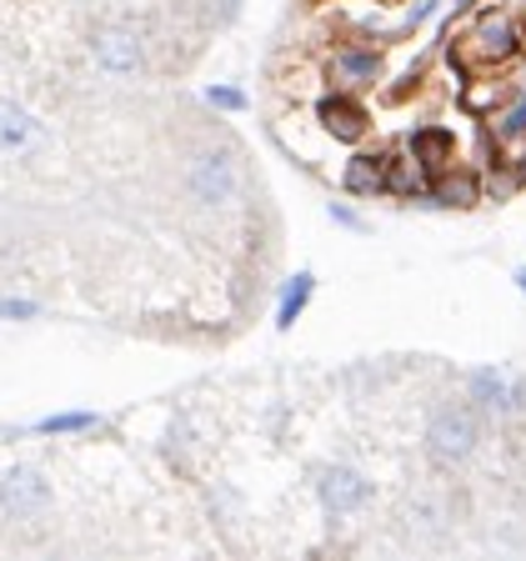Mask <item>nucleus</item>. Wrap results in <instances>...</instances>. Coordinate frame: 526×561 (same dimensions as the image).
Here are the masks:
<instances>
[{
  "label": "nucleus",
  "mask_w": 526,
  "mask_h": 561,
  "mask_svg": "<svg viewBox=\"0 0 526 561\" xmlns=\"http://www.w3.org/2000/svg\"><path fill=\"white\" fill-rule=\"evenodd\" d=\"M0 512L11 522H41L50 512V481L35 467H15L0 477Z\"/></svg>",
  "instance_id": "4"
},
{
  "label": "nucleus",
  "mask_w": 526,
  "mask_h": 561,
  "mask_svg": "<svg viewBox=\"0 0 526 561\" xmlns=\"http://www.w3.org/2000/svg\"><path fill=\"white\" fill-rule=\"evenodd\" d=\"M206 105H216V111H226V116H241V111H245V105H251V101H245V91H241V85H221V81H216V85H206Z\"/></svg>",
  "instance_id": "17"
},
{
  "label": "nucleus",
  "mask_w": 526,
  "mask_h": 561,
  "mask_svg": "<svg viewBox=\"0 0 526 561\" xmlns=\"http://www.w3.org/2000/svg\"><path fill=\"white\" fill-rule=\"evenodd\" d=\"M407 526L411 531H416V526L421 531H436V526H442V506H436L432 496H416V502L407 506Z\"/></svg>",
  "instance_id": "18"
},
{
  "label": "nucleus",
  "mask_w": 526,
  "mask_h": 561,
  "mask_svg": "<svg viewBox=\"0 0 526 561\" xmlns=\"http://www.w3.org/2000/svg\"><path fill=\"white\" fill-rule=\"evenodd\" d=\"M331 81H336L341 91H371V85H381L386 81L381 50H371V46H341L336 56H331Z\"/></svg>",
  "instance_id": "8"
},
{
  "label": "nucleus",
  "mask_w": 526,
  "mask_h": 561,
  "mask_svg": "<svg viewBox=\"0 0 526 561\" xmlns=\"http://www.w3.org/2000/svg\"><path fill=\"white\" fill-rule=\"evenodd\" d=\"M35 136H41V126H35L31 111H25V105H15V101H0V156L31 151Z\"/></svg>",
  "instance_id": "13"
},
{
  "label": "nucleus",
  "mask_w": 526,
  "mask_h": 561,
  "mask_svg": "<svg viewBox=\"0 0 526 561\" xmlns=\"http://www.w3.org/2000/svg\"><path fill=\"white\" fill-rule=\"evenodd\" d=\"M477 442H481V426H477V411L471 407L446 401V407H436L432 416H426V456H432L436 467L456 471L461 461H471Z\"/></svg>",
  "instance_id": "2"
},
{
  "label": "nucleus",
  "mask_w": 526,
  "mask_h": 561,
  "mask_svg": "<svg viewBox=\"0 0 526 561\" xmlns=\"http://www.w3.org/2000/svg\"><path fill=\"white\" fill-rule=\"evenodd\" d=\"M522 46H526V35H522V25H516L506 11L477 15V21H471V31H467V41H461L467 60H471V66H481V70L512 66V60L522 56Z\"/></svg>",
  "instance_id": "3"
},
{
  "label": "nucleus",
  "mask_w": 526,
  "mask_h": 561,
  "mask_svg": "<svg viewBox=\"0 0 526 561\" xmlns=\"http://www.w3.org/2000/svg\"><path fill=\"white\" fill-rule=\"evenodd\" d=\"M316 121H321V130L336 140H362L366 130H371V111H366V101L356 91H331L316 101Z\"/></svg>",
  "instance_id": "7"
},
{
  "label": "nucleus",
  "mask_w": 526,
  "mask_h": 561,
  "mask_svg": "<svg viewBox=\"0 0 526 561\" xmlns=\"http://www.w3.org/2000/svg\"><path fill=\"white\" fill-rule=\"evenodd\" d=\"M311 296H316V271H296V276L286 280V291H281V301H276V331H291L296 321L306 316Z\"/></svg>",
  "instance_id": "14"
},
{
  "label": "nucleus",
  "mask_w": 526,
  "mask_h": 561,
  "mask_svg": "<svg viewBox=\"0 0 526 561\" xmlns=\"http://www.w3.org/2000/svg\"><path fill=\"white\" fill-rule=\"evenodd\" d=\"M512 171H516V181H522V186H526V146H522V151H516V161H512Z\"/></svg>",
  "instance_id": "21"
},
{
  "label": "nucleus",
  "mask_w": 526,
  "mask_h": 561,
  "mask_svg": "<svg viewBox=\"0 0 526 561\" xmlns=\"http://www.w3.org/2000/svg\"><path fill=\"white\" fill-rule=\"evenodd\" d=\"M327 216H331V221H336V226H346V231H366V221H362V216H356V210L346 206V201H331V206H327Z\"/></svg>",
  "instance_id": "19"
},
{
  "label": "nucleus",
  "mask_w": 526,
  "mask_h": 561,
  "mask_svg": "<svg viewBox=\"0 0 526 561\" xmlns=\"http://www.w3.org/2000/svg\"><path fill=\"white\" fill-rule=\"evenodd\" d=\"M386 171H391V156L356 151L341 165V191L346 196H386Z\"/></svg>",
  "instance_id": "11"
},
{
  "label": "nucleus",
  "mask_w": 526,
  "mask_h": 561,
  "mask_svg": "<svg viewBox=\"0 0 526 561\" xmlns=\"http://www.w3.org/2000/svg\"><path fill=\"white\" fill-rule=\"evenodd\" d=\"M35 311H41L35 301H15V296L11 301H0V316H11V321H25V316H35Z\"/></svg>",
  "instance_id": "20"
},
{
  "label": "nucleus",
  "mask_w": 526,
  "mask_h": 561,
  "mask_svg": "<svg viewBox=\"0 0 526 561\" xmlns=\"http://www.w3.org/2000/svg\"><path fill=\"white\" fill-rule=\"evenodd\" d=\"M467 401H471L477 411L506 416V411L516 407V386L506 381L496 366H477V371H467Z\"/></svg>",
  "instance_id": "9"
},
{
  "label": "nucleus",
  "mask_w": 526,
  "mask_h": 561,
  "mask_svg": "<svg viewBox=\"0 0 526 561\" xmlns=\"http://www.w3.org/2000/svg\"><path fill=\"white\" fill-rule=\"evenodd\" d=\"M451 5H456V11H467V5H471V0H451Z\"/></svg>",
  "instance_id": "23"
},
{
  "label": "nucleus",
  "mask_w": 526,
  "mask_h": 561,
  "mask_svg": "<svg viewBox=\"0 0 526 561\" xmlns=\"http://www.w3.org/2000/svg\"><path fill=\"white\" fill-rule=\"evenodd\" d=\"M432 206H446V210H471L487 201V186H481L471 171H461V165H451V171H436L432 175Z\"/></svg>",
  "instance_id": "10"
},
{
  "label": "nucleus",
  "mask_w": 526,
  "mask_h": 561,
  "mask_svg": "<svg viewBox=\"0 0 526 561\" xmlns=\"http://www.w3.org/2000/svg\"><path fill=\"white\" fill-rule=\"evenodd\" d=\"M316 496L331 516H356L366 512V502L376 496L371 477H362L356 467H321L316 471Z\"/></svg>",
  "instance_id": "5"
},
{
  "label": "nucleus",
  "mask_w": 526,
  "mask_h": 561,
  "mask_svg": "<svg viewBox=\"0 0 526 561\" xmlns=\"http://www.w3.org/2000/svg\"><path fill=\"white\" fill-rule=\"evenodd\" d=\"M181 186H186L191 206H201V210H241L245 171L236 161V151L206 140V146L186 151V161H181Z\"/></svg>",
  "instance_id": "1"
},
{
  "label": "nucleus",
  "mask_w": 526,
  "mask_h": 561,
  "mask_svg": "<svg viewBox=\"0 0 526 561\" xmlns=\"http://www.w3.org/2000/svg\"><path fill=\"white\" fill-rule=\"evenodd\" d=\"M91 56H95V66H101L111 81H130V76L146 70V41H140L130 25H111V31L95 35Z\"/></svg>",
  "instance_id": "6"
},
{
  "label": "nucleus",
  "mask_w": 526,
  "mask_h": 561,
  "mask_svg": "<svg viewBox=\"0 0 526 561\" xmlns=\"http://www.w3.org/2000/svg\"><path fill=\"white\" fill-rule=\"evenodd\" d=\"M101 416L95 411H60V416H41L35 421V432L41 436H76V432H95Z\"/></svg>",
  "instance_id": "16"
},
{
  "label": "nucleus",
  "mask_w": 526,
  "mask_h": 561,
  "mask_svg": "<svg viewBox=\"0 0 526 561\" xmlns=\"http://www.w3.org/2000/svg\"><path fill=\"white\" fill-rule=\"evenodd\" d=\"M516 291H522V296H526V266H522V271H516Z\"/></svg>",
  "instance_id": "22"
},
{
  "label": "nucleus",
  "mask_w": 526,
  "mask_h": 561,
  "mask_svg": "<svg viewBox=\"0 0 526 561\" xmlns=\"http://www.w3.org/2000/svg\"><path fill=\"white\" fill-rule=\"evenodd\" d=\"M411 156H416L426 171H451L456 165V130L446 126H421L416 136H411Z\"/></svg>",
  "instance_id": "12"
},
{
  "label": "nucleus",
  "mask_w": 526,
  "mask_h": 561,
  "mask_svg": "<svg viewBox=\"0 0 526 561\" xmlns=\"http://www.w3.org/2000/svg\"><path fill=\"white\" fill-rule=\"evenodd\" d=\"M491 136H496V146H526V91L506 101L502 116H491Z\"/></svg>",
  "instance_id": "15"
}]
</instances>
